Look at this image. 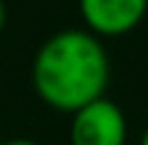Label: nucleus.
<instances>
[{"instance_id":"nucleus-6","label":"nucleus","mask_w":148,"mask_h":145,"mask_svg":"<svg viewBox=\"0 0 148 145\" xmlns=\"http://www.w3.org/2000/svg\"><path fill=\"white\" fill-rule=\"evenodd\" d=\"M140 145H148V129H145V134H143V140H140Z\"/></svg>"},{"instance_id":"nucleus-2","label":"nucleus","mask_w":148,"mask_h":145,"mask_svg":"<svg viewBox=\"0 0 148 145\" xmlns=\"http://www.w3.org/2000/svg\"><path fill=\"white\" fill-rule=\"evenodd\" d=\"M129 123L123 110L110 99H96L71 112L69 142L71 145H126Z\"/></svg>"},{"instance_id":"nucleus-3","label":"nucleus","mask_w":148,"mask_h":145,"mask_svg":"<svg viewBox=\"0 0 148 145\" xmlns=\"http://www.w3.org/2000/svg\"><path fill=\"white\" fill-rule=\"evenodd\" d=\"M85 30L96 38L132 33L148 14V0H79Z\"/></svg>"},{"instance_id":"nucleus-1","label":"nucleus","mask_w":148,"mask_h":145,"mask_svg":"<svg viewBox=\"0 0 148 145\" xmlns=\"http://www.w3.org/2000/svg\"><path fill=\"white\" fill-rule=\"evenodd\" d=\"M36 96L58 112H77L104 99L110 85V58L93 33L69 27L38 47L30 66Z\"/></svg>"},{"instance_id":"nucleus-5","label":"nucleus","mask_w":148,"mask_h":145,"mask_svg":"<svg viewBox=\"0 0 148 145\" xmlns=\"http://www.w3.org/2000/svg\"><path fill=\"white\" fill-rule=\"evenodd\" d=\"M0 145H38V142H33V140H8V142H0Z\"/></svg>"},{"instance_id":"nucleus-4","label":"nucleus","mask_w":148,"mask_h":145,"mask_svg":"<svg viewBox=\"0 0 148 145\" xmlns=\"http://www.w3.org/2000/svg\"><path fill=\"white\" fill-rule=\"evenodd\" d=\"M5 19H8V11H5V3L0 0V33H3V27H5Z\"/></svg>"}]
</instances>
